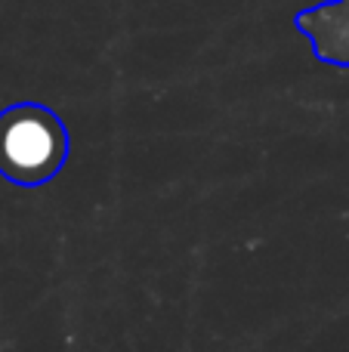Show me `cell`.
Returning <instances> with one entry per match:
<instances>
[{
  "label": "cell",
  "mask_w": 349,
  "mask_h": 352,
  "mask_svg": "<svg viewBox=\"0 0 349 352\" xmlns=\"http://www.w3.org/2000/svg\"><path fill=\"white\" fill-rule=\"evenodd\" d=\"M71 152L68 127L41 102H16L0 111V176L37 188L56 179Z\"/></svg>",
  "instance_id": "6da1fadb"
},
{
  "label": "cell",
  "mask_w": 349,
  "mask_h": 352,
  "mask_svg": "<svg viewBox=\"0 0 349 352\" xmlns=\"http://www.w3.org/2000/svg\"><path fill=\"white\" fill-rule=\"evenodd\" d=\"M294 25L313 43V56L325 65L349 68V0H325L294 16Z\"/></svg>",
  "instance_id": "7a4b0ae2"
}]
</instances>
